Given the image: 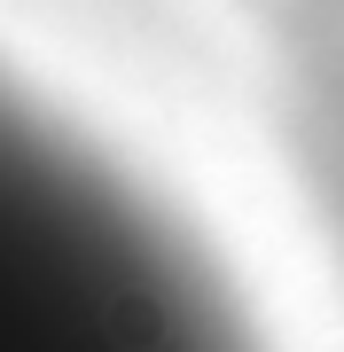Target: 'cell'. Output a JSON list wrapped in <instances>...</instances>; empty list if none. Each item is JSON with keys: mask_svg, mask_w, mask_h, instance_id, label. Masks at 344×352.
I'll return each mask as SVG.
<instances>
[{"mask_svg": "<svg viewBox=\"0 0 344 352\" xmlns=\"http://www.w3.org/2000/svg\"><path fill=\"white\" fill-rule=\"evenodd\" d=\"M266 39L282 71L290 149L344 258V0H266Z\"/></svg>", "mask_w": 344, "mask_h": 352, "instance_id": "cell-1", "label": "cell"}]
</instances>
